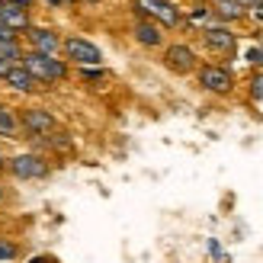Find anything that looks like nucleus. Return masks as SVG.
Returning a JSON list of instances; mask_svg holds the SVG:
<instances>
[{
  "label": "nucleus",
  "mask_w": 263,
  "mask_h": 263,
  "mask_svg": "<svg viewBox=\"0 0 263 263\" xmlns=\"http://www.w3.org/2000/svg\"><path fill=\"white\" fill-rule=\"evenodd\" d=\"M23 68L29 71L35 84H61L68 77V64L55 55H42V51H23Z\"/></svg>",
  "instance_id": "1"
},
{
  "label": "nucleus",
  "mask_w": 263,
  "mask_h": 263,
  "mask_svg": "<svg viewBox=\"0 0 263 263\" xmlns=\"http://www.w3.org/2000/svg\"><path fill=\"white\" fill-rule=\"evenodd\" d=\"M61 48H64V55H68V61L81 64V68H97L103 61V51L90 42V39H81V35H68L61 42Z\"/></svg>",
  "instance_id": "2"
},
{
  "label": "nucleus",
  "mask_w": 263,
  "mask_h": 263,
  "mask_svg": "<svg viewBox=\"0 0 263 263\" xmlns=\"http://www.w3.org/2000/svg\"><path fill=\"white\" fill-rule=\"evenodd\" d=\"M4 170H10L16 180H42L48 177V161L39 154H13L4 164Z\"/></svg>",
  "instance_id": "3"
},
{
  "label": "nucleus",
  "mask_w": 263,
  "mask_h": 263,
  "mask_svg": "<svg viewBox=\"0 0 263 263\" xmlns=\"http://www.w3.org/2000/svg\"><path fill=\"white\" fill-rule=\"evenodd\" d=\"M196 77H199V87L202 90L218 93V97L231 93V87H234V74H231V68H225V64H202Z\"/></svg>",
  "instance_id": "4"
},
{
  "label": "nucleus",
  "mask_w": 263,
  "mask_h": 263,
  "mask_svg": "<svg viewBox=\"0 0 263 263\" xmlns=\"http://www.w3.org/2000/svg\"><path fill=\"white\" fill-rule=\"evenodd\" d=\"M138 13L148 16L151 23H161V26H177L180 23V10L170 4V0H138Z\"/></svg>",
  "instance_id": "5"
},
{
  "label": "nucleus",
  "mask_w": 263,
  "mask_h": 263,
  "mask_svg": "<svg viewBox=\"0 0 263 263\" xmlns=\"http://www.w3.org/2000/svg\"><path fill=\"white\" fill-rule=\"evenodd\" d=\"M20 125L29 132V135H48V132H55V116H51L48 109L42 106H29V109H23L20 116Z\"/></svg>",
  "instance_id": "6"
},
{
  "label": "nucleus",
  "mask_w": 263,
  "mask_h": 263,
  "mask_svg": "<svg viewBox=\"0 0 263 263\" xmlns=\"http://www.w3.org/2000/svg\"><path fill=\"white\" fill-rule=\"evenodd\" d=\"M26 39H29V51H42V55H55L61 48L58 32L45 29V26H29V29H26Z\"/></svg>",
  "instance_id": "7"
},
{
  "label": "nucleus",
  "mask_w": 263,
  "mask_h": 263,
  "mask_svg": "<svg viewBox=\"0 0 263 263\" xmlns=\"http://www.w3.org/2000/svg\"><path fill=\"white\" fill-rule=\"evenodd\" d=\"M202 39H205V45L212 51H218V55H231L234 51V32L225 29V26H205Z\"/></svg>",
  "instance_id": "8"
},
{
  "label": "nucleus",
  "mask_w": 263,
  "mask_h": 263,
  "mask_svg": "<svg viewBox=\"0 0 263 263\" xmlns=\"http://www.w3.org/2000/svg\"><path fill=\"white\" fill-rule=\"evenodd\" d=\"M164 61H167V68H170V71H177V74H190V71L196 68V51H193L190 45H170V48H167V55H164Z\"/></svg>",
  "instance_id": "9"
},
{
  "label": "nucleus",
  "mask_w": 263,
  "mask_h": 263,
  "mask_svg": "<svg viewBox=\"0 0 263 263\" xmlns=\"http://www.w3.org/2000/svg\"><path fill=\"white\" fill-rule=\"evenodd\" d=\"M0 23H4L13 35H20V32H26V29L32 26V23H29V10L13 7V4H4V7H0Z\"/></svg>",
  "instance_id": "10"
},
{
  "label": "nucleus",
  "mask_w": 263,
  "mask_h": 263,
  "mask_svg": "<svg viewBox=\"0 0 263 263\" xmlns=\"http://www.w3.org/2000/svg\"><path fill=\"white\" fill-rule=\"evenodd\" d=\"M4 84H7L10 90H16V93H32V90H35V81L29 77V71H26L23 64H16V68H10V71H7Z\"/></svg>",
  "instance_id": "11"
},
{
  "label": "nucleus",
  "mask_w": 263,
  "mask_h": 263,
  "mask_svg": "<svg viewBox=\"0 0 263 263\" xmlns=\"http://www.w3.org/2000/svg\"><path fill=\"white\" fill-rule=\"evenodd\" d=\"M135 39L141 45H148V48H157L164 42V35H161V26L157 23H151V20H141L138 26H135Z\"/></svg>",
  "instance_id": "12"
},
{
  "label": "nucleus",
  "mask_w": 263,
  "mask_h": 263,
  "mask_svg": "<svg viewBox=\"0 0 263 263\" xmlns=\"http://www.w3.org/2000/svg\"><path fill=\"white\" fill-rule=\"evenodd\" d=\"M244 13H247V10L238 4V0H215V16H218V20L234 23V20H241Z\"/></svg>",
  "instance_id": "13"
},
{
  "label": "nucleus",
  "mask_w": 263,
  "mask_h": 263,
  "mask_svg": "<svg viewBox=\"0 0 263 263\" xmlns=\"http://www.w3.org/2000/svg\"><path fill=\"white\" fill-rule=\"evenodd\" d=\"M20 257V244L10 238H0V263H13Z\"/></svg>",
  "instance_id": "14"
},
{
  "label": "nucleus",
  "mask_w": 263,
  "mask_h": 263,
  "mask_svg": "<svg viewBox=\"0 0 263 263\" xmlns=\"http://www.w3.org/2000/svg\"><path fill=\"white\" fill-rule=\"evenodd\" d=\"M251 97H254L257 103H263V71H257V74L251 77Z\"/></svg>",
  "instance_id": "15"
},
{
  "label": "nucleus",
  "mask_w": 263,
  "mask_h": 263,
  "mask_svg": "<svg viewBox=\"0 0 263 263\" xmlns=\"http://www.w3.org/2000/svg\"><path fill=\"white\" fill-rule=\"evenodd\" d=\"M247 61H251V64H263V48H251V51H247Z\"/></svg>",
  "instance_id": "16"
},
{
  "label": "nucleus",
  "mask_w": 263,
  "mask_h": 263,
  "mask_svg": "<svg viewBox=\"0 0 263 263\" xmlns=\"http://www.w3.org/2000/svg\"><path fill=\"white\" fill-rule=\"evenodd\" d=\"M10 68H16V64H13L10 58H4V55H0V81L7 77V71H10Z\"/></svg>",
  "instance_id": "17"
},
{
  "label": "nucleus",
  "mask_w": 263,
  "mask_h": 263,
  "mask_svg": "<svg viewBox=\"0 0 263 263\" xmlns=\"http://www.w3.org/2000/svg\"><path fill=\"white\" fill-rule=\"evenodd\" d=\"M26 263H55V257H48V254H39V257H29Z\"/></svg>",
  "instance_id": "18"
},
{
  "label": "nucleus",
  "mask_w": 263,
  "mask_h": 263,
  "mask_svg": "<svg viewBox=\"0 0 263 263\" xmlns=\"http://www.w3.org/2000/svg\"><path fill=\"white\" fill-rule=\"evenodd\" d=\"M10 39H16V35H13V32L7 29V26H4V23H0V42H10Z\"/></svg>",
  "instance_id": "19"
},
{
  "label": "nucleus",
  "mask_w": 263,
  "mask_h": 263,
  "mask_svg": "<svg viewBox=\"0 0 263 263\" xmlns=\"http://www.w3.org/2000/svg\"><path fill=\"white\" fill-rule=\"evenodd\" d=\"M7 4H13V7H23V10H29L35 0H7Z\"/></svg>",
  "instance_id": "20"
},
{
  "label": "nucleus",
  "mask_w": 263,
  "mask_h": 263,
  "mask_svg": "<svg viewBox=\"0 0 263 263\" xmlns=\"http://www.w3.org/2000/svg\"><path fill=\"white\" fill-rule=\"evenodd\" d=\"M238 4H241L244 10H254V7H260V4H263V0H238Z\"/></svg>",
  "instance_id": "21"
},
{
  "label": "nucleus",
  "mask_w": 263,
  "mask_h": 263,
  "mask_svg": "<svg viewBox=\"0 0 263 263\" xmlns=\"http://www.w3.org/2000/svg\"><path fill=\"white\" fill-rule=\"evenodd\" d=\"M48 4H51V7H64V4H68V0H48Z\"/></svg>",
  "instance_id": "22"
},
{
  "label": "nucleus",
  "mask_w": 263,
  "mask_h": 263,
  "mask_svg": "<svg viewBox=\"0 0 263 263\" xmlns=\"http://www.w3.org/2000/svg\"><path fill=\"white\" fill-rule=\"evenodd\" d=\"M0 170H4V154H0Z\"/></svg>",
  "instance_id": "23"
},
{
  "label": "nucleus",
  "mask_w": 263,
  "mask_h": 263,
  "mask_svg": "<svg viewBox=\"0 0 263 263\" xmlns=\"http://www.w3.org/2000/svg\"><path fill=\"white\" fill-rule=\"evenodd\" d=\"M0 199H4V190H0Z\"/></svg>",
  "instance_id": "24"
},
{
  "label": "nucleus",
  "mask_w": 263,
  "mask_h": 263,
  "mask_svg": "<svg viewBox=\"0 0 263 263\" xmlns=\"http://www.w3.org/2000/svg\"><path fill=\"white\" fill-rule=\"evenodd\" d=\"M4 4H7V0H0V7H4Z\"/></svg>",
  "instance_id": "25"
},
{
  "label": "nucleus",
  "mask_w": 263,
  "mask_h": 263,
  "mask_svg": "<svg viewBox=\"0 0 263 263\" xmlns=\"http://www.w3.org/2000/svg\"><path fill=\"white\" fill-rule=\"evenodd\" d=\"M199 4H202V0H199Z\"/></svg>",
  "instance_id": "26"
}]
</instances>
